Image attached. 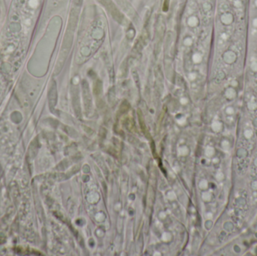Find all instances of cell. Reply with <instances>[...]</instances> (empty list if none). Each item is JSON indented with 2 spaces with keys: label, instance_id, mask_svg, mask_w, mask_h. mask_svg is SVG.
Here are the masks:
<instances>
[{
  "label": "cell",
  "instance_id": "obj_3",
  "mask_svg": "<svg viewBox=\"0 0 257 256\" xmlns=\"http://www.w3.org/2000/svg\"><path fill=\"white\" fill-rule=\"evenodd\" d=\"M251 69L254 72H257V62H253L251 64Z\"/></svg>",
  "mask_w": 257,
  "mask_h": 256
},
{
  "label": "cell",
  "instance_id": "obj_4",
  "mask_svg": "<svg viewBox=\"0 0 257 256\" xmlns=\"http://www.w3.org/2000/svg\"><path fill=\"white\" fill-rule=\"evenodd\" d=\"M253 25L255 27H257V18H256V19H254V20H253Z\"/></svg>",
  "mask_w": 257,
  "mask_h": 256
},
{
  "label": "cell",
  "instance_id": "obj_2",
  "mask_svg": "<svg viewBox=\"0 0 257 256\" xmlns=\"http://www.w3.org/2000/svg\"><path fill=\"white\" fill-rule=\"evenodd\" d=\"M236 59V56L232 51H229V52H226L224 54V59L226 62L228 63H232V62H234Z\"/></svg>",
  "mask_w": 257,
  "mask_h": 256
},
{
  "label": "cell",
  "instance_id": "obj_5",
  "mask_svg": "<svg viewBox=\"0 0 257 256\" xmlns=\"http://www.w3.org/2000/svg\"><path fill=\"white\" fill-rule=\"evenodd\" d=\"M255 5H256V6L257 7V0H256L255 1Z\"/></svg>",
  "mask_w": 257,
  "mask_h": 256
},
{
  "label": "cell",
  "instance_id": "obj_1",
  "mask_svg": "<svg viewBox=\"0 0 257 256\" xmlns=\"http://www.w3.org/2000/svg\"><path fill=\"white\" fill-rule=\"evenodd\" d=\"M233 19L234 17L232 14L230 13H225L221 16V21L226 25H229L232 23Z\"/></svg>",
  "mask_w": 257,
  "mask_h": 256
}]
</instances>
